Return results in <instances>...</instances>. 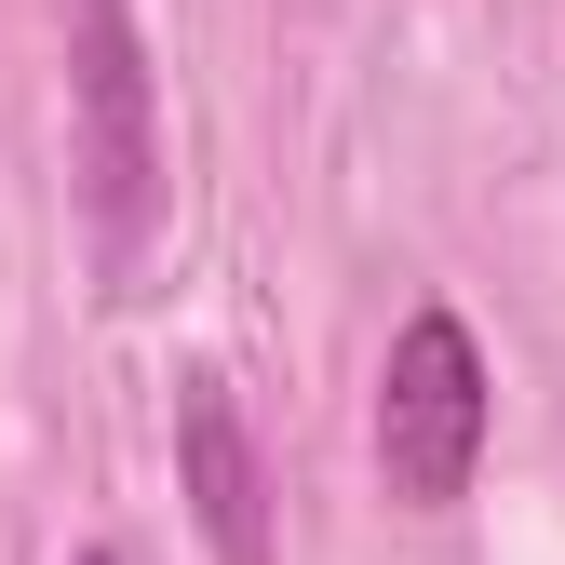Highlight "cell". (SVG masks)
Segmentation results:
<instances>
[{
  "instance_id": "obj_3",
  "label": "cell",
  "mask_w": 565,
  "mask_h": 565,
  "mask_svg": "<svg viewBox=\"0 0 565 565\" xmlns=\"http://www.w3.org/2000/svg\"><path fill=\"white\" fill-rule=\"evenodd\" d=\"M175 499L216 539V565H269V471H256V431H243L216 364L175 377Z\"/></svg>"
},
{
  "instance_id": "obj_2",
  "label": "cell",
  "mask_w": 565,
  "mask_h": 565,
  "mask_svg": "<svg viewBox=\"0 0 565 565\" xmlns=\"http://www.w3.org/2000/svg\"><path fill=\"white\" fill-rule=\"evenodd\" d=\"M82 28V202H95V269L135 282L149 256V216H162V135H149V54H135V14L121 0H67Z\"/></svg>"
},
{
  "instance_id": "obj_4",
  "label": "cell",
  "mask_w": 565,
  "mask_h": 565,
  "mask_svg": "<svg viewBox=\"0 0 565 565\" xmlns=\"http://www.w3.org/2000/svg\"><path fill=\"white\" fill-rule=\"evenodd\" d=\"M82 565H121V552H82Z\"/></svg>"
},
{
  "instance_id": "obj_1",
  "label": "cell",
  "mask_w": 565,
  "mask_h": 565,
  "mask_svg": "<svg viewBox=\"0 0 565 565\" xmlns=\"http://www.w3.org/2000/svg\"><path fill=\"white\" fill-rule=\"evenodd\" d=\"M484 417H499V377H484L471 323H458L445 297L404 310L391 364H377V471H391L404 512H458V499H471V471H484Z\"/></svg>"
}]
</instances>
